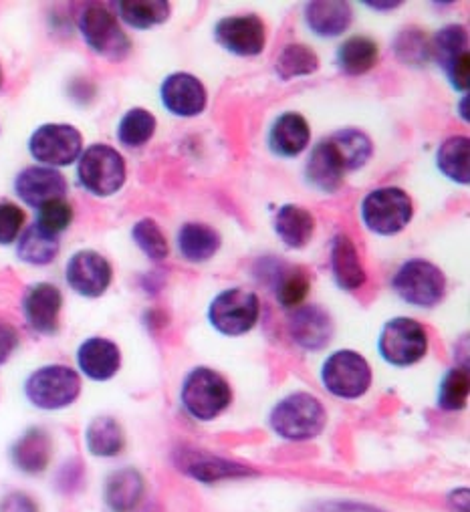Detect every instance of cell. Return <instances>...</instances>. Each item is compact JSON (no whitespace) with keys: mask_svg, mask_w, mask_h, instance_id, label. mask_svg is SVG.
<instances>
[{"mask_svg":"<svg viewBox=\"0 0 470 512\" xmlns=\"http://www.w3.org/2000/svg\"><path fill=\"white\" fill-rule=\"evenodd\" d=\"M331 273L337 287L343 291H358L368 281L360 252L345 234H337L331 242Z\"/></svg>","mask_w":470,"mask_h":512,"instance_id":"19","label":"cell"},{"mask_svg":"<svg viewBox=\"0 0 470 512\" xmlns=\"http://www.w3.org/2000/svg\"><path fill=\"white\" fill-rule=\"evenodd\" d=\"M132 238L140 246V250L148 256V259H152L156 263L164 261L168 252H170V246H168V240H166L164 232L160 230V226L152 218L140 220L132 228Z\"/></svg>","mask_w":470,"mask_h":512,"instance_id":"39","label":"cell"},{"mask_svg":"<svg viewBox=\"0 0 470 512\" xmlns=\"http://www.w3.org/2000/svg\"><path fill=\"white\" fill-rule=\"evenodd\" d=\"M144 496V478L134 468L117 470L107 478L105 502L113 512H132Z\"/></svg>","mask_w":470,"mask_h":512,"instance_id":"25","label":"cell"},{"mask_svg":"<svg viewBox=\"0 0 470 512\" xmlns=\"http://www.w3.org/2000/svg\"><path fill=\"white\" fill-rule=\"evenodd\" d=\"M368 7L376 11H394L400 7V3H368Z\"/></svg>","mask_w":470,"mask_h":512,"instance_id":"44","label":"cell"},{"mask_svg":"<svg viewBox=\"0 0 470 512\" xmlns=\"http://www.w3.org/2000/svg\"><path fill=\"white\" fill-rule=\"evenodd\" d=\"M162 105L176 117H196L206 107V87L190 73H172L160 87Z\"/></svg>","mask_w":470,"mask_h":512,"instance_id":"14","label":"cell"},{"mask_svg":"<svg viewBox=\"0 0 470 512\" xmlns=\"http://www.w3.org/2000/svg\"><path fill=\"white\" fill-rule=\"evenodd\" d=\"M303 17L317 37L333 39L349 29L354 11L349 3H307Z\"/></svg>","mask_w":470,"mask_h":512,"instance_id":"22","label":"cell"},{"mask_svg":"<svg viewBox=\"0 0 470 512\" xmlns=\"http://www.w3.org/2000/svg\"><path fill=\"white\" fill-rule=\"evenodd\" d=\"M289 333L299 347L319 351L327 347L333 337V321L329 313L317 305L297 307L289 319Z\"/></svg>","mask_w":470,"mask_h":512,"instance_id":"17","label":"cell"},{"mask_svg":"<svg viewBox=\"0 0 470 512\" xmlns=\"http://www.w3.org/2000/svg\"><path fill=\"white\" fill-rule=\"evenodd\" d=\"M329 142L333 144L337 156L341 158L345 172H354L366 166L374 152L372 140L364 132L354 130V127L335 132L333 136H329Z\"/></svg>","mask_w":470,"mask_h":512,"instance_id":"31","label":"cell"},{"mask_svg":"<svg viewBox=\"0 0 470 512\" xmlns=\"http://www.w3.org/2000/svg\"><path fill=\"white\" fill-rule=\"evenodd\" d=\"M0 512H39V510L33 498H29L27 494L15 492L3 498V502H0Z\"/></svg>","mask_w":470,"mask_h":512,"instance_id":"42","label":"cell"},{"mask_svg":"<svg viewBox=\"0 0 470 512\" xmlns=\"http://www.w3.org/2000/svg\"><path fill=\"white\" fill-rule=\"evenodd\" d=\"M57 254H59V238L55 234L45 232L37 224L29 226L17 242V256L27 265L45 267L55 261Z\"/></svg>","mask_w":470,"mask_h":512,"instance_id":"28","label":"cell"},{"mask_svg":"<svg viewBox=\"0 0 470 512\" xmlns=\"http://www.w3.org/2000/svg\"><path fill=\"white\" fill-rule=\"evenodd\" d=\"M261 315L259 297L247 289H226L214 297L208 309L210 325L228 337L249 333Z\"/></svg>","mask_w":470,"mask_h":512,"instance_id":"7","label":"cell"},{"mask_svg":"<svg viewBox=\"0 0 470 512\" xmlns=\"http://www.w3.org/2000/svg\"><path fill=\"white\" fill-rule=\"evenodd\" d=\"M466 103H468V97H464V99H462V111H460V113H462V117H464V119L468 121V111H466Z\"/></svg>","mask_w":470,"mask_h":512,"instance_id":"45","label":"cell"},{"mask_svg":"<svg viewBox=\"0 0 470 512\" xmlns=\"http://www.w3.org/2000/svg\"><path fill=\"white\" fill-rule=\"evenodd\" d=\"M117 11L130 27L144 31L166 23L172 7L166 0H124V3H117Z\"/></svg>","mask_w":470,"mask_h":512,"instance_id":"32","label":"cell"},{"mask_svg":"<svg viewBox=\"0 0 470 512\" xmlns=\"http://www.w3.org/2000/svg\"><path fill=\"white\" fill-rule=\"evenodd\" d=\"M61 307H63V295L51 283H37L29 287L23 299V313H25L27 325L41 335L57 333Z\"/></svg>","mask_w":470,"mask_h":512,"instance_id":"16","label":"cell"},{"mask_svg":"<svg viewBox=\"0 0 470 512\" xmlns=\"http://www.w3.org/2000/svg\"><path fill=\"white\" fill-rule=\"evenodd\" d=\"M51 448L49 434L33 428L13 446V462L27 474H39L51 462Z\"/></svg>","mask_w":470,"mask_h":512,"instance_id":"27","label":"cell"},{"mask_svg":"<svg viewBox=\"0 0 470 512\" xmlns=\"http://www.w3.org/2000/svg\"><path fill=\"white\" fill-rule=\"evenodd\" d=\"M232 402L228 381L210 367L192 369L182 386V404L198 422L216 420Z\"/></svg>","mask_w":470,"mask_h":512,"instance_id":"2","label":"cell"},{"mask_svg":"<svg viewBox=\"0 0 470 512\" xmlns=\"http://www.w3.org/2000/svg\"><path fill=\"white\" fill-rule=\"evenodd\" d=\"M432 57L438 61V65L446 71L454 61H458L464 53H468V37L464 27L460 25H448L440 29L430 45Z\"/></svg>","mask_w":470,"mask_h":512,"instance_id":"36","label":"cell"},{"mask_svg":"<svg viewBox=\"0 0 470 512\" xmlns=\"http://www.w3.org/2000/svg\"><path fill=\"white\" fill-rule=\"evenodd\" d=\"M79 31L91 51L109 59L124 61L132 51V41L111 15L101 5H89L79 17Z\"/></svg>","mask_w":470,"mask_h":512,"instance_id":"8","label":"cell"},{"mask_svg":"<svg viewBox=\"0 0 470 512\" xmlns=\"http://www.w3.org/2000/svg\"><path fill=\"white\" fill-rule=\"evenodd\" d=\"M380 49L370 37H351L337 49V67L349 77H360L378 63Z\"/></svg>","mask_w":470,"mask_h":512,"instance_id":"26","label":"cell"},{"mask_svg":"<svg viewBox=\"0 0 470 512\" xmlns=\"http://www.w3.org/2000/svg\"><path fill=\"white\" fill-rule=\"evenodd\" d=\"M67 285L89 299L101 297L113 279L111 265L107 263L105 256H101L95 250H79L75 252L65 269Z\"/></svg>","mask_w":470,"mask_h":512,"instance_id":"13","label":"cell"},{"mask_svg":"<svg viewBox=\"0 0 470 512\" xmlns=\"http://www.w3.org/2000/svg\"><path fill=\"white\" fill-rule=\"evenodd\" d=\"M220 248V234L202 222H188L178 230V250L188 263H206Z\"/></svg>","mask_w":470,"mask_h":512,"instance_id":"24","label":"cell"},{"mask_svg":"<svg viewBox=\"0 0 470 512\" xmlns=\"http://www.w3.org/2000/svg\"><path fill=\"white\" fill-rule=\"evenodd\" d=\"M470 142L466 136L448 138L436 152L438 170L456 184L470 182Z\"/></svg>","mask_w":470,"mask_h":512,"instance_id":"30","label":"cell"},{"mask_svg":"<svg viewBox=\"0 0 470 512\" xmlns=\"http://www.w3.org/2000/svg\"><path fill=\"white\" fill-rule=\"evenodd\" d=\"M311 287V275L305 267H287L277 277V301L285 309H297L305 301Z\"/></svg>","mask_w":470,"mask_h":512,"instance_id":"37","label":"cell"},{"mask_svg":"<svg viewBox=\"0 0 470 512\" xmlns=\"http://www.w3.org/2000/svg\"><path fill=\"white\" fill-rule=\"evenodd\" d=\"M154 134H156V117L144 107L130 109L122 117L120 127H117V138H120V142L126 148H142L152 140Z\"/></svg>","mask_w":470,"mask_h":512,"instance_id":"33","label":"cell"},{"mask_svg":"<svg viewBox=\"0 0 470 512\" xmlns=\"http://www.w3.org/2000/svg\"><path fill=\"white\" fill-rule=\"evenodd\" d=\"M25 394L35 408L61 410L81 394L79 373L67 365H45L29 375Z\"/></svg>","mask_w":470,"mask_h":512,"instance_id":"5","label":"cell"},{"mask_svg":"<svg viewBox=\"0 0 470 512\" xmlns=\"http://www.w3.org/2000/svg\"><path fill=\"white\" fill-rule=\"evenodd\" d=\"M186 468L188 474H192L198 480L204 482H214V480H222V478H234V476H247L251 474V470H247L241 464H232L228 460L222 458H214V456H204V454H190L186 458Z\"/></svg>","mask_w":470,"mask_h":512,"instance_id":"34","label":"cell"},{"mask_svg":"<svg viewBox=\"0 0 470 512\" xmlns=\"http://www.w3.org/2000/svg\"><path fill=\"white\" fill-rule=\"evenodd\" d=\"M319 69V57L305 45H287L275 63V71L283 81L311 75Z\"/></svg>","mask_w":470,"mask_h":512,"instance_id":"35","label":"cell"},{"mask_svg":"<svg viewBox=\"0 0 470 512\" xmlns=\"http://www.w3.org/2000/svg\"><path fill=\"white\" fill-rule=\"evenodd\" d=\"M392 285L400 299L424 309L438 305L446 293L444 273L436 265L422 259H412L404 263L398 269Z\"/></svg>","mask_w":470,"mask_h":512,"instance_id":"9","label":"cell"},{"mask_svg":"<svg viewBox=\"0 0 470 512\" xmlns=\"http://www.w3.org/2000/svg\"><path fill=\"white\" fill-rule=\"evenodd\" d=\"M77 178L93 196H113L126 184V162L111 146L95 144L79 156Z\"/></svg>","mask_w":470,"mask_h":512,"instance_id":"4","label":"cell"},{"mask_svg":"<svg viewBox=\"0 0 470 512\" xmlns=\"http://www.w3.org/2000/svg\"><path fill=\"white\" fill-rule=\"evenodd\" d=\"M17 196L33 208H41L51 200L65 198L67 194V180L55 168L45 166H31L25 168L15 180Z\"/></svg>","mask_w":470,"mask_h":512,"instance_id":"15","label":"cell"},{"mask_svg":"<svg viewBox=\"0 0 470 512\" xmlns=\"http://www.w3.org/2000/svg\"><path fill=\"white\" fill-rule=\"evenodd\" d=\"M71 222H73V208L63 198L51 200L39 208L37 226L49 234L59 236L63 230L71 226Z\"/></svg>","mask_w":470,"mask_h":512,"instance_id":"40","label":"cell"},{"mask_svg":"<svg viewBox=\"0 0 470 512\" xmlns=\"http://www.w3.org/2000/svg\"><path fill=\"white\" fill-rule=\"evenodd\" d=\"M269 422L277 436L291 442H303L313 440L323 432L327 414L315 396L299 392L283 398L273 408Z\"/></svg>","mask_w":470,"mask_h":512,"instance_id":"1","label":"cell"},{"mask_svg":"<svg viewBox=\"0 0 470 512\" xmlns=\"http://www.w3.org/2000/svg\"><path fill=\"white\" fill-rule=\"evenodd\" d=\"M81 148L83 136L69 123H45L29 140L31 156L49 168L71 166L79 160Z\"/></svg>","mask_w":470,"mask_h":512,"instance_id":"11","label":"cell"},{"mask_svg":"<svg viewBox=\"0 0 470 512\" xmlns=\"http://www.w3.org/2000/svg\"><path fill=\"white\" fill-rule=\"evenodd\" d=\"M25 224V212L13 202H0V244L7 246L19 240Z\"/></svg>","mask_w":470,"mask_h":512,"instance_id":"41","label":"cell"},{"mask_svg":"<svg viewBox=\"0 0 470 512\" xmlns=\"http://www.w3.org/2000/svg\"><path fill=\"white\" fill-rule=\"evenodd\" d=\"M321 381L325 390L335 398L358 400L372 386V367L358 351L341 349L325 359Z\"/></svg>","mask_w":470,"mask_h":512,"instance_id":"3","label":"cell"},{"mask_svg":"<svg viewBox=\"0 0 470 512\" xmlns=\"http://www.w3.org/2000/svg\"><path fill=\"white\" fill-rule=\"evenodd\" d=\"M216 43L239 57H257L267 43V27L257 15L226 17L214 27Z\"/></svg>","mask_w":470,"mask_h":512,"instance_id":"12","label":"cell"},{"mask_svg":"<svg viewBox=\"0 0 470 512\" xmlns=\"http://www.w3.org/2000/svg\"><path fill=\"white\" fill-rule=\"evenodd\" d=\"M378 349L390 365L408 367L426 357L428 333L418 321L410 317H396L384 325Z\"/></svg>","mask_w":470,"mask_h":512,"instance_id":"10","label":"cell"},{"mask_svg":"<svg viewBox=\"0 0 470 512\" xmlns=\"http://www.w3.org/2000/svg\"><path fill=\"white\" fill-rule=\"evenodd\" d=\"M79 369L95 381L111 379L122 365V353L113 341L103 337H91L81 343L77 351Z\"/></svg>","mask_w":470,"mask_h":512,"instance_id":"20","label":"cell"},{"mask_svg":"<svg viewBox=\"0 0 470 512\" xmlns=\"http://www.w3.org/2000/svg\"><path fill=\"white\" fill-rule=\"evenodd\" d=\"M468 371L464 367L450 369L440 383V394H438V406L448 412L462 410L468 400Z\"/></svg>","mask_w":470,"mask_h":512,"instance_id":"38","label":"cell"},{"mask_svg":"<svg viewBox=\"0 0 470 512\" xmlns=\"http://www.w3.org/2000/svg\"><path fill=\"white\" fill-rule=\"evenodd\" d=\"M343 176H345V166L337 156L333 144L329 142V138L321 140L313 148L305 164L307 184L323 194H331L341 186Z\"/></svg>","mask_w":470,"mask_h":512,"instance_id":"18","label":"cell"},{"mask_svg":"<svg viewBox=\"0 0 470 512\" xmlns=\"http://www.w3.org/2000/svg\"><path fill=\"white\" fill-rule=\"evenodd\" d=\"M17 345H19L17 331L7 323H0V365L9 361V357L15 353Z\"/></svg>","mask_w":470,"mask_h":512,"instance_id":"43","label":"cell"},{"mask_svg":"<svg viewBox=\"0 0 470 512\" xmlns=\"http://www.w3.org/2000/svg\"><path fill=\"white\" fill-rule=\"evenodd\" d=\"M273 228L289 248H303L315 232V218L309 210L297 204H285L275 214Z\"/></svg>","mask_w":470,"mask_h":512,"instance_id":"23","label":"cell"},{"mask_svg":"<svg viewBox=\"0 0 470 512\" xmlns=\"http://www.w3.org/2000/svg\"><path fill=\"white\" fill-rule=\"evenodd\" d=\"M0 85H3V69H0Z\"/></svg>","mask_w":470,"mask_h":512,"instance_id":"46","label":"cell"},{"mask_svg":"<svg viewBox=\"0 0 470 512\" xmlns=\"http://www.w3.org/2000/svg\"><path fill=\"white\" fill-rule=\"evenodd\" d=\"M311 140L309 123L299 113H285L281 115L269 134V148L275 156L281 158H297L305 152Z\"/></svg>","mask_w":470,"mask_h":512,"instance_id":"21","label":"cell"},{"mask_svg":"<svg viewBox=\"0 0 470 512\" xmlns=\"http://www.w3.org/2000/svg\"><path fill=\"white\" fill-rule=\"evenodd\" d=\"M414 216L412 198L402 188L372 190L362 202V220L368 230L380 236L402 232Z\"/></svg>","mask_w":470,"mask_h":512,"instance_id":"6","label":"cell"},{"mask_svg":"<svg viewBox=\"0 0 470 512\" xmlns=\"http://www.w3.org/2000/svg\"><path fill=\"white\" fill-rule=\"evenodd\" d=\"M85 442L93 456L111 458L124 450L126 434L120 422H115L109 416H101L89 424L85 432Z\"/></svg>","mask_w":470,"mask_h":512,"instance_id":"29","label":"cell"}]
</instances>
